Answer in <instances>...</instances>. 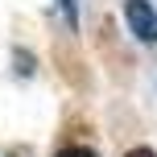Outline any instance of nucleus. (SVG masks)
Segmentation results:
<instances>
[{"label": "nucleus", "instance_id": "1", "mask_svg": "<svg viewBox=\"0 0 157 157\" xmlns=\"http://www.w3.org/2000/svg\"><path fill=\"white\" fill-rule=\"evenodd\" d=\"M124 21H128V29H132L136 41L157 46V8L149 0H124Z\"/></svg>", "mask_w": 157, "mask_h": 157}, {"label": "nucleus", "instance_id": "2", "mask_svg": "<svg viewBox=\"0 0 157 157\" xmlns=\"http://www.w3.org/2000/svg\"><path fill=\"white\" fill-rule=\"evenodd\" d=\"M13 62H17V75L29 78V75H33V66H37V58H33L25 46H17V50H13Z\"/></svg>", "mask_w": 157, "mask_h": 157}, {"label": "nucleus", "instance_id": "3", "mask_svg": "<svg viewBox=\"0 0 157 157\" xmlns=\"http://www.w3.org/2000/svg\"><path fill=\"white\" fill-rule=\"evenodd\" d=\"M54 157H99V153L91 145H62V149H54Z\"/></svg>", "mask_w": 157, "mask_h": 157}, {"label": "nucleus", "instance_id": "4", "mask_svg": "<svg viewBox=\"0 0 157 157\" xmlns=\"http://www.w3.org/2000/svg\"><path fill=\"white\" fill-rule=\"evenodd\" d=\"M58 8H62L66 25H71V29H78V0H58Z\"/></svg>", "mask_w": 157, "mask_h": 157}, {"label": "nucleus", "instance_id": "5", "mask_svg": "<svg viewBox=\"0 0 157 157\" xmlns=\"http://www.w3.org/2000/svg\"><path fill=\"white\" fill-rule=\"evenodd\" d=\"M124 157H157V149L153 145H136V149H128Z\"/></svg>", "mask_w": 157, "mask_h": 157}]
</instances>
